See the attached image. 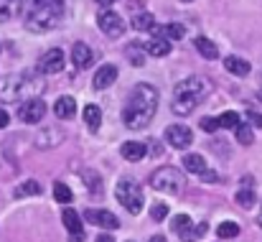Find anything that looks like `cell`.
Wrapping results in <instances>:
<instances>
[{
  "mask_svg": "<svg viewBox=\"0 0 262 242\" xmlns=\"http://www.w3.org/2000/svg\"><path fill=\"white\" fill-rule=\"evenodd\" d=\"M156 110H158V89L150 84H135L125 99L122 123L130 130H140L156 117Z\"/></svg>",
  "mask_w": 262,
  "mask_h": 242,
  "instance_id": "obj_1",
  "label": "cell"
},
{
  "mask_svg": "<svg viewBox=\"0 0 262 242\" xmlns=\"http://www.w3.org/2000/svg\"><path fill=\"white\" fill-rule=\"evenodd\" d=\"M46 89V82L38 77V72H18L0 79V102H28L41 97Z\"/></svg>",
  "mask_w": 262,
  "mask_h": 242,
  "instance_id": "obj_2",
  "label": "cell"
},
{
  "mask_svg": "<svg viewBox=\"0 0 262 242\" xmlns=\"http://www.w3.org/2000/svg\"><path fill=\"white\" fill-rule=\"evenodd\" d=\"M64 0H28L26 5V28L33 33H46L61 26Z\"/></svg>",
  "mask_w": 262,
  "mask_h": 242,
  "instance_id": "obj_3",
  "label": "cell"
},
{
  "mask_svg": "<svg viewBox=\"0 0 262 242\" xmlns=\"http://www.w3.org/2000/svg\"><path fill=\"white\" fill-rule=\"evenodd\" d=\"M211 92V82L206 79V77H188V79L178 82L173 89V105H171V110H173L176 115H191L193 110H196V105L206 97Z\"/></svg>",
  "mask_w": 262,
  "mask_h": 242,
  "instance_id": "obj_4",
  "label": "cell"
},
{
  "mask_svg": "<svg viewBox=\"0 0 262 242\" xmlns=\"http://www.w3.org/2000/svg\"><path fill=\"white\" fill-rule=\"evenodd\" d=\"M115 196H117V201H120L130 214H140V212H143L145 199H143V189H140L138 181H133V178H122V181L115 186Z\"/></svg>",
  "mask_w": 262,
  "mask_h": 242,
  "instance_id": "obj_5",
  "label": "cell"
},
{
  "mask_svg": "<svg viewBox=\"0 0 262 242\" xmlns=\"http://www.w3.org/2000/svg\"><path fill=\"white\" fill-rule=\"evenodd\" d=\"M150 186L161 194H178L183 189V173L173 166H163L150 176Z\"/></svg>",
  "mask_w": 262,
  "mask_h": 242,
  "instance_id": "obj_6",
  "label": "cell"
},
{
  "mask_svg": "<svg viewBox=\"0 0 262 242\" xmlns=\"http://www.w3.org/2000/svg\"><path fill=\"white\" fill-rule=\"evenodd\" d=\"M97 26H99V31H102L104 36H110V38H120V36L125 33V21H122L115 10H102L99 18H97Z\"/></svg>",
  "mask_w": 262,
  "mask_h": 242,
  "instance_id": "obj_7",
  "label": "cell"
},
{
  "mask_svg": "<svg viewBox=\"0 0 262 242\" xmlns=\"http://www.w3.org/2000/svg\"><path fill=\"white\" fill-rule=\"evenodd\" d=\"M166 143L176 151H186L193 143V133L186 125H168L166 128Z\"/></svg>",
  "mask_w": 262,
  "mask_h": 242,
  "instance_id": "obj_8",
  "label": "cell"
},
{
  "mask_svg": "<svg viewBox=\"0 0 262 242\" xmlns=\"http://www.w3.org/2000/svg\"><path fill=\"white\" fill-rule=\"evenodd\" d=\"M64 69V51L61 49H49L41 59H38V69L41 74H59Z\"/></svg>",
  "mask_w": 262,
  "mask_h": 242,
  "instance_id": "obj_9",
  "label": "cell"
},
{
  "mask_svg": "<svg viewBox=\"0 0 262 242\" xmlns=\"http://www.w3.org/2000/svg\"><path fill=\"white\" fill-rule=\"evenodd\" d=\"M43 115H46V105H43L38 97H36V99L23 102V105H20V110H18V117H20L26 125L41 123V120H43Z\"/></svg>",
  "mask_w": 262,
  "mask_h": 242,
  "instance_id": "obj_10",
  "label": "cell"
},
{
  "mask_svg": "<svg viewBox=\"0 0 262 242\" xmlns=\"http://www.w3.org/2000/svg\"><path fill=\"white\" fill-rule=\"evenodd\" d=\"M84 219L89 225H97V227H104V230H117L120 227V219L112 212H107V209H87Z\"/></svg>",
  "mask_w": 262,
  "mask_h": 242,
  "instance_id": "obj_11",
  "label": "cell"
},
{
  "mask_svg": "<svg viewBox=\"0 0 262 242\" xmlns=\"http://www.w3.org/2000/svg\"><path fill=\"white\" fill-rule=\"evenodd\" d=\"M72 64H74V69H89L94 64V51L89 49L84 41L72 46Z\"/></svg>",
  "mask_w": 262,
  "mask_h": 242,
  "instance_id": "obj_12",
  "label": "cell"
},
{
  "mask_svg": "<svg viewBox=\"0 0 262 242\" xmlns=\"http://www.w3.org/2000/svg\"><path fill=\"white\" fill-rule=\"evenodd\" d=\"M117 67L115 64H104V67H99L97 72H94V79H92V87L94 89H107L112 82L117 79Z\"/></svg>",
  "mask_w": 262,
  "mask_h": 242,
  "instance_id": "obj_13",
  "label": "cell"
},
{
  "mask_svg": "<svg viewBox=\"0 0 262 242\" xmlns=\"http://www.w3.org/2000/svg\"><path fill=\"white\" fill-rule=\"evenodd\" d=\"M61 140H64V130H59V128H46L43 133H38V135H36V148L46 151V148L59 146Z\"/></svg>",
  "mask_w": 262,
  "mask_h": 242,
  "instance_id": "obj_14",
  "label": "cell"
},
{
  "mask_svg": "<svg viewBox=\"0 0 262 242\" xmlns=\"http://www.w3.org/2000/svg\"><path fill=\"white\" fill-rule=\"evenodd\" d=\"M74 112H77L74 97L64 94V97H59V99L54 102V115H56L59 120H69V117H74Z\"/></svg>",
  "mask_w": 262,
  "mask_h": 242,
  "instance_id": "obj_15",
  "label": "cell"
},
{
  "mask_svg": "<svg viewBox=\"0 0 262 242\" xmlns=\"http://www.w3.org/2000/svg\"><path fill=\"white\" fill-rule=\"evenodd\" d=\"M120 153H122V158L125 161H140L143 156H145V143H138V140H127V143H122V148H120Z\"/></svg>",
  "mask_w": 262,
  "mask_h": 242,
  "instance_id": "obj_16",
  "label": "cell"
},
{
  "mask_svg": "<svg viewBox=\"0 0 262 242\" xmlns=\"http://www.w3.org/2000/svg\"><path fill=\"white\" fill-rule=\"evenodd\" d=\"M224 69L234 77H247L250 74V62L239 59V56H227L224 59Z\"/></svg>",
  "mask_w": 262,
  "mask_h": 242,
  "instance_id": "obj_17",
  "label": "cell"
},
{
  "mask_svg": "<svg viewBox=\"0 0 262 242\" xmlns=\"http://www.w3.org/2000/svg\"><path fill=\"white\" fill-rule=\"evenodd\" d=\"M181 163H183V168H186L188 173H196V176H201V173L206 171V161H204V156H199V153H186Z\"/></svg>",
  "mask_w": 262,
  "mask_h": 242,
  "instance_id": "obj_18",
  "label": "cell"
},
{
  "mask_svg": "<svg viewBox=\"0 0 262 242\" xmlns=\"http://www.w3.org/2000/svg\"><path fill=\"white\" fill-rule=\"evenodd\" d=\"M193 46H196V51H199L204 59H216V56H219L216 44H214V41H209L206 36H199V38L193 41Z\"/></svg>",
  "mask_w": 262,
  "mask_h": 242,
  "instance_id": "obj_19",
  "label": "cell"
},
{
  "mask_svg": "<svg viewBox=\"0 0 262 242\" xmlns=\"http://www.w3.org/2000/svg\"><path fill=\"white\" fill-rule=\"evenodd\" d=\"M145 54H150V56H168V54H171V41H166V38H153V41L145 44Z\"/></svg>",
  "mask_w": 262,
  "mask_h": 242,
  "instance_id": "obj_20",
  "label": "cell"
},
{
  "mask_svg": "<svg viewBox=\"0 0 262 242\" xmlns=\"http://www.w3.org/2000/svg\"><path fill=\"white\" fill-rule=\"evenodd\" d=\"M61 222H64V227L69 230V235H74V232H84V227H82V219H79V214H77L74 209H64V214H61Z\"/></svg>",
  "mask_w": 262,
  "mask_h": 242,
  "instance_id": "obj_21",
  "label": "cell"
},
{
  "mask_svg": "<svg viewBox=\"0 0 262 242\" xmlns=\"http://www.w3.org/2000/svg\"><path fill=\"white\" fill-rule=\"evenodd\" d=\"M84 123H87L89 130H99V125H102V110L97 107V105H87L84 107Z\"/></svg>",
  "mask_w": 262,
  "mask_h": 242,
  "instance_id": "obj_22",
  "label": "cell"
},
{
  "mask_svg": "<svg viewBox=\"0 0 262 242\" xmlns=\"http://www.w3.org/2000/svg\"><path fill=\"white\" fill-rule=\"evenodd\" d=\"M153 23H156V18H153L150 13H145V10H143V13H135L133 21H130V26H133L135 31H150Z\"/></svg>",
  "mask_w": 262,
  "mask_h": 242,
  "instance_id": "obj_23",
  "label": "cell"
},
{
  "mask_svg": "<svg viewBox=\"0 0 262 242\" xmlns=\"http://www.w3.org/2000/svg\"><path fill=\"white\" fill-rule=\"evenodd\" d=\"M125 56L130 59L133 67H143V64H145V49L138 46V44H130V46L125 49Z\"/></svg>",
  "mask_w": 262,
  "mask_h": 242,
  "instance_id": "obj_24",
  "label": "cell"
},
{
  "mask_svg": "<svg viewBox=\"0 0 262 242\" xmlns=\"http://www.w3.org/2000/svg\"><path fill=\"white\" fill-rule=\"evenodd\" d=\"M18 5H20V0H0V23L10 21L18 13Z\"/></svg>",
  "mask_w": 262,
  "mask_h": 242,
  "instance_id": "obj_25",
  "label": "cell"
},
{
  "mask_svg": "<svg viewBox=\"0 0 262 242\" xmlns=\"http://www.w3.org/2000/svg\"><path fill=\"white\" fill-rule=\"evenodd\" d=\"M216 123H219V128H229V130H234L242 120H239V115H237V112L227 110V112H222V115L216 117Z\"/></svg>",
  "mask_w": 262,
  "mask_h": 242,
  "instance_id": "obj_26",
  "label": "cell"
},
{
  "mask_svg": "<svg viewBox=\"0 0 262 242\" xmlns=\"http://www.w3.org/2000/svg\"><path fill=\"white\" fill-rule=\"evenodd\" d=\"M41 194V184L38 181H23L15 189V196H38Z\"/></svg>",
  "mask_w": 262,
  "mask_h": 242,
  "instance_id": "obj_27",
  "label": "cell"
},
{
  "mask_svg": "<svg viewBox=\"0 0 262 242\" xmlns=\"http://www.w3.org/2000/svg\"><path fill=\"white\" fill-rule=\"evenodd\" d=\"M54 196H56V201H59V204H69V201L74 199L72 189H69L67 184H61V181H56V184H54Z\"/></svg>",
  "mask_w": 262,
  "mask_h": 242,
  "instance_id": "obj_28",
  "label": "cell"
},
{
  "mask_svg": "<svg viewBox=\"0 0 262 242\" xmlns=\"http://www.w3.org/2000/svg\"><path fill=\"white\" fill-rule=\"evenodd\" d=\"M191 225H193V222H191L188 214H176L173 219H171V230H173L176 235H183L186 230H191Z\"/></svg>",
  "mask_w": 262,
  "mask_h": 242,
  "instance_id": "obj_29",
  "label": "cell"
},
{
  "mask_svg": "<svg viewBox=\"0 0 262 242\" xmlns=\"http://www.w3.org/2000/svg\"><path fill=\"white\" fill-rule=\"evenodd\" d=\"M216 235H219L222 240L237 237V235H239V225H237V222H222V225L216 227Z\"/></svg>",
  "mask_w": 262,
  "mask_h": 242,
  "instance_id": "obj_30",
  "label": "cell"
},
{
  "mask_svg": "<svg viewBox=\"0 0 262 242\" xmlns=\"http://www.w3.org/2000/svg\"><path fill=\"white\" fill-rule=\"evenodd\" d=\"M234 138H237V143H242V146H252V130H250V125L239 123V125L234 128Z\"/></svg>",
  "mask_w": 262,
  "mask_h": 242,
  "instance_id": "obj_31",
  "label": "cell"
},
{
  "mask_svg": "<svg viewBox=\"0 0 262 242\" xmlns=\"http://www.w3.org/2000/svg\"><path fill=\"white\" fill-rule=\"evenodd\" d=\"M234 199H237V204H242L245 209H250V207L255 204V191H252L250 186H242V189L237 191V196H234Z\"/></svg>",
  "mask_w": 262,
  "mask_h": 242,
  "instance_id": "obj_32",
  "label": "cell"
},
{
  "mask_svg": "<svg viewBox=\"0 0 262 242\" xmlns=\"http://www.w3.org/2000/svg\"><path fill=\"white\" fill-rule=\"evenodd\" d=\"M206 230H209L206 225H199V227H196V225H191V230H186V232L181 235V242H196L204 232H206Z\"/></svg>",
  "mask_w": 262,
  "mask_h": 242,
  "instance_id": "obj_33",
  "label": "cell"
},
{
  "mask_svg": "<svg viewBox=\"0 0 262 242\" xmlns=\"http://www.w3.org/2000/svg\"><path fill=\"white\" fill-rule=\"evenodd\" d=\"M84 178H87V189L89 191H94V194H99V191H102V178H99V173H94V171H84Z\"/></svg>",
  "mask_w": 262,
  "mask_h": 242,
  "instance_id": "obj_34",
  "label": "cell"
},
{
  "mask_svg": "<svg viewBox=\"0 0 262 242\" xmlns=\"http://www.w3.org/2000/svg\"><path fill=\"white\" fill-rule=\"evenodd\" d=\"M150 217H153L156 222L166 219V217H168V207H166V204H161V201H156V204L150 207Z\"/></svg>",
  "mask_w": 262,
  "mask_h": 242,
  "instance_id": "obj_35",
  "label": "cell"
},
{
  "mask_svg": "<svg viewBox=\"0 0 262 242\" xmlns=\"http://www.w3.org/2000/svg\"><path fill=\"white\" fill-rule=\"evenodd\" d=\"M183 33H186V31H183V26H181V23H171V26H166V38H168V41H178Z\"/></svg>",
  "mask_w": 262,
  "mask_h": 242,
  "instance_id": "obj_36",
  "label": "cell"
},
{
  "mask_svg": "<svg viewBox=\"0 0 262 242\" xmlns=\"http://www.w3.org/2000/svg\"><path fill=\"white\" fill-rule=\"evenodd\" d=\"M219 128V123L214 120V117H201V130H206V133H214Z\"/></svg>",
  "mask_w": 262,
  "mask_h": 242,
  "instance_id": "obj_37",
  "label": "cell"
},
{
  "mask_svg": "<svg viewBox=\"0 0 262 242\" xmlns=\"http://www.w3.org/2000/svg\"><path fill=\"white\" fill-rule=\"evenodd\" d=\"M247 120H250L252 125H257V128H262V115H260V112L250 110V112H247Z\"/></svg>",
  "mask_w": 262,
  "mask_h": 242,
  "instance_id": "obj_38",
  "label": "cell"
},
{
  "mask_svg": "<svg viewBox=\"0 0 262 242\" xmlns=\"http://www.w3.org/2000/svg\"><path fill=\"white\" fill-rule=\"evenodd\" d=\"M8 123H10V115H8L5 110H0V128H5Z\"/></svg>",
  "mask_w": 262,
  "mask_h": 242,
  "instance_id": "obj_39",
  "label": "cell"
},
{
  "mask_svg": "<svg viewBox=\"0 0 262 242\" xmlns=\"http://www.w3.org/2000/svg\"><path fill=\"white\" fill-rule=\"evenodd\" d=\"M84 240V232H74V235H69V242H82Z\"/></svg>",
  "mask_w": 262,
  "mask_h": 242,
  "instance_id": "obj_40",
  "label": "cell"
},
{
  "mask_svg": "<svg viewBox=\"0 0 262 242\" xmlns=\"http://www.w3.org/2000/svg\"><path fill=\"white\" fill-rule=\"evenodd\" d=\"M94 242H115V240H112L110 235H102V237H97V240H94Z\"/></svg>",
  "mask_w": 262,
  "mask_h": 242,
  "instance_id": "obj_41",
  "label": "cell"
},
{
  "mask_svg": "<svg viewBox=\"0 0 262 242\" xmlns=\"http://www.w3.org/2000/svg\"><path fill=\"white\" fill-rule=\"evenodd\" d=\"M150 242H166V237L163 235H156V237H150Z\"/></svg>",
  "mask_w": 262,
  "mask_h": 242,
  "instance_id": "obj_42",
  "label": "cell"
},
{
  "mask_svg": "<svg viewBox=\"0 0 262 242\" xmlns=\"http://www.w3.org/2000/svg\"><path fill=\"white\" fill-rule=\"evenodd\" d=\"M97 3H99V5H112L115 0H97Z\"/></svg>",
  "mask_w": 262,
  "mask_h": 242,
  "instance_id": "obj_43",
  "label": "cell"
},
{
  "mask_svg": "<svg viewBox=\"0 0 262 242\" xmlns=\"http://www.w3.org/2000/svg\"><path fill=\"white\" fill-rule=\"evenodd\" d=\"M260 99H262V89H260Z\"/></svg>",
  "mask_w": 262,
  "mask_h": 242,
  "instance_id": "obj_44",
  "label": "cell"
},
{
  "mask_svg": "<svg viewBox=\"0 0 262 242\" xmlns=\"http://www.w3.org/2000/svg\"><path fill=\"white\" fill-rule=\"evenodd\" d=\"M183 3H191V0H183Z\"/></svg>",
  "mask_w": 262,
  "mask_h": 242,
  "instance_id": "obj_45",
  "label": "cell"
}]
</instances>
